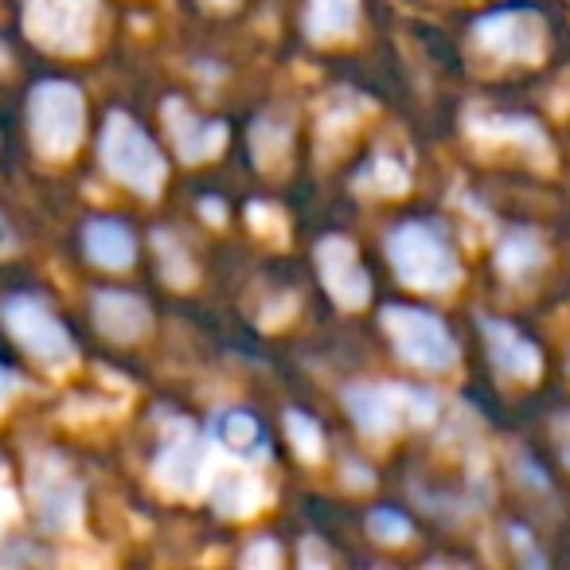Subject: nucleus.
I'll return each mask as SVG.
<instances>
[{
	"label": "nucleus",
	"mask_w": 570,
	"mask_h": 570,
	"mask_svg": "<svg viewBox=\"0 0 570 570\" xmlns=\"http://www.w3.org/2000/svg\"><path fill=\"white\" fill-rule=\"evenodd\" d=\"M165 126H168V134H173L176 153H180L188 165L215 157V153L223 149V141H227V126H223V121L196 118V114L184 110V102H176V98L165 102Z\"/></svg>",
	"instance_id": "11"
},
{
	"label": "nucleus",
	"mask_w": 570,
	"mask_h": 570,
	"mask_svg": "<svg viewBox=\"0 0 570 570\" xmlns=\"http://www.w3.org/2000/svg\"><path fill=\"white\" fill-rule=\"evenodd\" d=\"M12 246H17V238H12V227L4 219H0V254L12 250Z\"/></svg>",
	"instance_id": "26"
},
{
	"label": "nucleus",
	"mask_w": 570,
	"mask_h": 570,
	"mask_svg": "<svg viewBox=\"0 0 570 570\" xmlns=\"http://www.w3.org/2000/svg\"><path fill=\"white\" fill-rule=\"evenodd\" d=\"M250 149L262 168H274L285 157V149H289V129L277 126V118H258L250 134Z\"/></svg>",
	"instance_id": "20"
},
{
	"label": "nucleus",
	"mask_w": 570,
	"mask_h": 570,
	"mask_svg": "<svg viewBox=\"0 0 570 570\" xmlns=\"http://www.w3.org/2000/svg\"><path fill=\"white\" fill-rule=\"evenodd\" d=\"M207 4H215V9H230L235 0H207Z\"/></svg>",
	"instance_id": "30"
},
{
	"label": "nucleus",
	"mask_w": 570,
	"mask_h": 570,
	"mask_svg": "<svg viewBox=\"0 0 570 570\" xmlns=\"http://www.w3.org/2000/svg\"><path fill=\"white\" fill-rule=\"evenodd\" d=\"M352 419L364 434L387 438L406 422H430L434 419V399L426 391L399 387V383H360L344 391Z\"/></svg>",
	"instance_id": "4"
},
{
	"label": "nucleus",
	"mask_w": 570,
	"mask_h": 570,
	"mask_svg": "<svg viewBox=\"0 0 570 570\" xmlns=\"http://www.w3.org/2000/svg\"><path fill=\"white\" fill-rule=\"evenodd\" d=\"M387 258L395 274L411 289L422 294H445L461 277L458 254L445 243V235L430 223H403L387 235Z\"/></svg>",
	"instance_id": "1"
},
{
	"label": "nucleus",
	"mask_w": 570,
	"mask_h": 570,
	"mask_svg": "<svg viewBox=\"0 0 570 570\" xmlns=\"http://www.w3.org/2000/svg\"><path fill=\"white\" fill-rule=\"evenodd\" d=\"M153 473L165 489L173 492H196L204 481V442L188 422H168L165 438H160Z\"/></svg>",
	"instance_id": "9"
},
{
	"label": "nucleus",
	"mask_w": 570,
	"mask_h": 570,
	"mask_svg": "<svg viewBox=\"0 0 570 570\" xmlns=\"http://www.w3.org/2000/svg\"><path fill=\"white\" fill-rule=\"evenodd\" d=\"M12 387H17V380H12V372H4V367H0V403H4V399L12 395Z\"/></svg>",
	"instance_id": "27"
},
{
	"label": "nucleus",
	"mask_w": 570,
	"mask_h": 570,
	"mask_svg": "<svg viewBox=\"0 0 570 570\" xmlns=\"http://www.w3.org/2000/svg\"><path fill=\"white\" fill-rule=\"evenodd\" d=\"M364 180L372 184L375 191H403L406 188V168L395 165V160H387V157H380V160H372V168H367Z\"/></svg>",
	"instance_id": "24"
},
{
	"label": "nucleus",
	"mask_w": 570,
	"mask_h": 570,
	"mask_svg": "<svg viewBox=\"0 0 570 570\" xmlns=\"http://www.w3.org/2000/svg\"><path fill=\"white\" fill-rule=\"evenodd\" d=\"M383 328L395 341L399 356L406 364L422 367V372H450L453 360H458V348H453V336L445 333V325L422 309L387 305L383 309Z\"/></svg>",
	"instance_id": "7"
},
{
	"label": "nucleus",
	"mask_w": 570,
	"mask_h": 570,
	"mask_svg": "<svg viewBox=\"0 0 570 570\" xmlns=\"http://www.w3.org/2000/svg\"><path fill=\"white\" fill-rule=\"evenodd\" d=\"M102 165L114 180H121L126 188H134L137 196H157L168 180V165L160 157V149L149 141L141 126L126 114H110L102 129Z\"/></svg>",
	"instance_id": "2"
},
{
	"label": "nucleus",
	"mask_w": 570,
	"mask_h": 570,
	"mask_svg": "<svg viewBox=\"0 0 570 570\" xmlns=\"http://www.w3.org/2000/svg\"><path fill=\"white\" fill-rule=\"evenodd\" d=\"M539 258H543V250H539V243L531 235H512V238H504L500 243V250H497V262H500V269H504L508 277H528L531 269L539 266Z\"/></svg>",
	"instance_id": "19"
},
{
	"label": "nucleus",
	"mask_w": 570,
	"mask_h": 570,
	"mask_svg": "<svg viewBox=\"0 0 570 570\" xmlns=\"http://www.w3.org/2000/svg\"><path fill=\"white\" fill-rule=\"evenodd\" d=\"M285 430H289V442H294V450L302 453L305 461L321 458V450H325V434H321V426L309 419V414L289 411L285 414Z\"/></svg>",
	"instance_id": "21"
},
{
	"label": "nucleus",
	"mask_w": 570,
	"mask_h": 570,
	"mask_svg": "<svg viewBox=\"0 0 570 570\" xmlns=\"http://www.w3.org/2000/svg\"><path fill=\"white\" fill-rule=\"evenodd\" d=\"M82 90L75 82H40L28 102L32 141L43 157L63 160L82 141Z\"/></svg>",
	"instance_id": "3"
},
{
	"label": "nucleus",
	"mask_w": 570,
	"mask_h": 570,
	"mask_svg": "<svg viewBox=\"0 0 570 570\" xmlns=\"http://www.w3.org/2000/svg\"><path fill=\"white\" fill-rule=\"evenodd\" d=\"M559 434H562V458H567V465H570V419L559 422Z\"/></svg>",
	"instance_id": "28"
},
{
	"label": "nucleus",
	"mask_w": 570,
	"mask_h": 570,
	"mask_svg": "<svg viewBox=\"0 0 570 570\" xmlns=\"http://www.w3.org/2000/svg\"><path fill=\"white\" fill-rule=\"evenodd\" d=\"M0 317H4V328L12 333V341L32 360H40L43 367L75 364L71 333L59 325L56 313H51L40 297H9L4 309H0Z\"/></svg>",
	"instance_id": "6"
},
{
	"label": "nucleus",
	"mask_w": 570,
	"mask_h": 570,
	"mask_svg": "<svg viewBox=\"0 0 570 570\" xmlns=\"http://www.w3.org/2000/svg\"><path fill=\"white\" fill-rule=\"evenodd\" d=\"M277 562H282V551H277V543L266 535L254 539L243 551V567H250V570H266V567H277Z\"/></svg>",
	"instance_id": "25"
},
{
	"label": "nucleus",
	"mask_w": 570,
	"mask_h": 570,
	"mask_svg": "<svg viewBox=\"0 0 570 570\" xmlns=\"http://www.w3.org/2000/svg\"><path fill=\"white\" fill-rule=\"evenodd\" d=\"M157 246H160V266H165L168 282L188 285L191 277H196V269H191V262H188V254H184V246H176L168 235H157Z\"/></svg>",
	"instance_id": "22"
},
{
	"label": "nucleus",
	"mask_w": 570,
	"mask_h": 570,
	"mask_svg": "<svg viewBox=\"0 0 570 570\" xmlns=\"http://www.w3.org/2000/svg\"><path fill=\"white\" fill-rule=\"evenodd\" d=\"M212 438L219 445H227V450L235 453H254V458H262L266 453V434H262L258 419L246 411H219L212 419Z\"/></svg>",
	"instance_id": "16"
},
{
	"label": "nucleus",
	"mask_w": 570,
	"mask_h": 570,
	"mask_svg": "<svg viewBox=\"0 0 570 570\" xmlns=\"http://www.w3.org/2000/svg\"><path fill=\"white\" fill-rule=\"evenodd\" d=\"M36 504H40V515L48 528H71L79 520V489L71 481H51V489L36 484Z\"/></svg>",
	"instance_id": "17"
},
{
	"label": "nucleus",
	"mask_w": 570,
	"mask_h": 570,
	"mask_svg": "<svg viewBox=\"0 0 570 570\" xmlns=\"http://www.w3.org/2000/svg\"><path fill=\"white\" fill-rule=\"evenodd\" d=\"M476 40L504 63H535L543 56V20L535 12H497L476 24Z\"/></svg>",
	"instance_id": "8"
},
{
	"label": "nucleus",
	"mask_w": 570,
	"mask_h": 570,
	"mask_svg": "<svg viewBox=\"0 0 570 570\" xmlns=\"http://www.w3.org/2000/svg\"><path fill=\"white\" fill-rule=\"evenodd\" d=\"M82 238H87V254L106 269H126L129 262H134V254H137L134 235H129V227H126V223H118V219L87 223V235H82Z\"/></svg>",
	"instance_id": "14"
},
{
	"label": "nucleus",
	"mask_w": 570,
	"mask_h": 570,
	"mask_svg": "<svg viewBox=\"0 0 570 570\" xmlns=\"http://www.w3.org/2000/svg\"><path fill=\"white\" fill-rule=\"evenodd\" d=\"M360 0H309L305 9V32L317 43H333L341 36L356 32Z\"/></svg>",
	"instance_id": "15"
},
{
	"label": "nucleus",
	"mask_w": 570,
	"mask_h": 570,
	"mask_svg": "<svg viewBox=\"0 0 570 570\" xmlns=\"http://www.w3.org/2000/svg\"><path fill=\"white\" fill-rule=\"evenodd\" d=\"M204 215H207V219H223V207L219 204H204Z\"/></svg>",
	"instance_id": "29"
},
{
	"label": "nucleus",
	"mask_w": 570,
	"mask_h": 570,
	"mask_svg": "<svg viewBox=\"0 0 570 570\" xmlns=\"http://www.w3.org/2000/svg\"><path fill=\"white\" fill-rule=\"evenodd\" d=\"M90 309H95V325L118 344H134V341H141V336L149 333V321H153L149 305H145L137 294L102 289V294H95Z\"/></svg>",
	"instance_id": "12"
},
{
	"label": "nucleus",
	"mask_w": 570,
	"mask_h": 570,
	"mask_svg": "<svg viewBox=\"0 0 570 570\" xmlns=\"http://www.w3.org/2000/svg\"><path fill=\"white\" fill-rule=\"evenodd\" d=\"M317 266L325 277V289L344 305V309H364L367 297H372V277L364 274L356 258V246L348 238L333 235L317 246Z\"/></svg>",
	"instance_id": "10"
},
{
	"label": "nucleus",
	"mask_w": 570,
	"mask_h": 570,
	"mask_svg": "<svg viewBox=\"0 0 570 570\" xmlns=\"http://www.w3.org/2000/svg\"><path fill=\"white\" fill-rule=\"evenodd\" d=\"M258 497H262L258 484H254L250 476H243V473L219 476V481H215V489H212V504L219 508L223 515H246V512H254Z\"/></svg>",
	"instance_id": "18"
},
{
	"label": "nucleus",
	"mask_w": 570,
	"mask_h": 570,
	"mask_svg": "<svg viewBox=\"0 0 570 570\" xmlns=\"http://www.w3.org/2000/svg\"><path fill=\"white\" fill-rule=\"evenodd\" d=\"M98 0H24V28L40 48L82 56L95 40Z\"/></svg>",
	"instance_id": "5"
},
{
	"label": "nucleus",
	"mask_w": 570,
	"mask_h": 570,
	"mask_svg": "<svg viewBox=\"0 0 570 570\" xmlns=\"http://www.w3.org/2000/svg\"><path fill=\"white\" fill-rule=\"evenodd\" d=\"M484 341H489V356L512 380H535L539 372V352L515 333L512 325H500V321H484Z\"/></svg>",
	"instance_id": "13"
},
{
	"label": "nucleus",
	"mask_w": 570,
	"mask_h": 570,
	"mask_svg": "<svg viewBox=\"0 0 570 570\" xmlns=\"http://www.w3.org/2000/svg\"><path fill=\"white\" fill-rule=\"evenodd\" d=\"M367 528H372V535L383 539V543H403V539L411 535V523H406L395 508H375Z\"/></svg>",
	"instance_id": "23"
}]
</instances>
